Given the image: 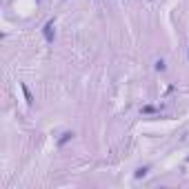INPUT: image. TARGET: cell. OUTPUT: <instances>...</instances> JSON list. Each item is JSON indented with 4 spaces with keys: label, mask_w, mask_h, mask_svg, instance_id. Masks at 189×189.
I'll list each match as a JSON object with an SVG mask.
<instances>
[{
    "label": "cell",
    "mask_w": 189,
    "mask_h": 189,
    "mask_svg": "<svg viewBox=\"0 0 189 189\" xmlns=\"http://www.w3.org/2000/svg\"><path fill=\"white\" fill-rule=\"evenodd\" d=\"M42 34H45V40H47V42H54V38H56V27H54V20H49V22L45 25Z\"/></svg>",
    "instance_id": "cell-1"
},
{
    "label": "cell",
    "mask_w": 189,
    "mask_h": 189,
    "mask_svg": "<svg viewBox=\"0 0 189 189\" xmlns=\"http://www.w3.org/2000/svg\"><path fill=\"white\" fill-rule=\"evenodd\" d=\"M71 138H74V131H65V134H62V136L58 138V147H62L65 143H69Z\"/></svg>",
    "instance_id": "cell-2"
},
{
    "label": "cell",
    "mask_w": 189,
    "mask_h": 189,
    "mask_svg": "<svg viewBox=\"0 0 189 189\" xmlns=\"http://www.w3.org/2000/svg\"><path fill=\"white\" fill-rule=\"evenodd\" d=\"M147 171H149V167H138L134 176H136V178H143V176H147Z\"/></svg>",
    "instance_id": "cell-3"
},
{
    "label": "cell",
    "mask_w": 189,
    "mask_h": 189,
    "mask_svg": "<svg viewBox=\"0 0 189 189\" xmlns=\"http://www.w3.org/2000/svg\"><path fill=\"white\" fill-rule=\"evenodd\" d=\"M154 67H156V71H165V69H167V65H165V60H162V58H160V60H156V65H154Z\"/></svg>",
    "instance_id": "cell-4"
},
{
    "label": "cell",
    "mask_w": 189,
    "mask_h": 189,
    "mask_svg": "<svg viewBox=\"0 0 189 189\" xmlns=\"http://www.w3.org/2000/svg\"><path fill=\"white\" fill-rule=\"evenodd\" d=\"M22 91H25V98H27V102L31 105V102H34V98H31V93H29V89H27V85H22Z\"/></svg>",
    "instance_id": "cell-5"
},
{
    "label": "cell",
    "mask_w": 189,
    "mask_h": 189,
    "mask_svg": "<svg viewBox=\"0 0 189 189\" xmlns=\"http://www.w3.org/2000/svg\"><path fill=\"white\" fill-rule=\"evenodd\" d=\"M143 113H156V107L154 105H145L143 107Z\"/></svg>",
    "instance_id": "cell-6"
}]
</instances>
